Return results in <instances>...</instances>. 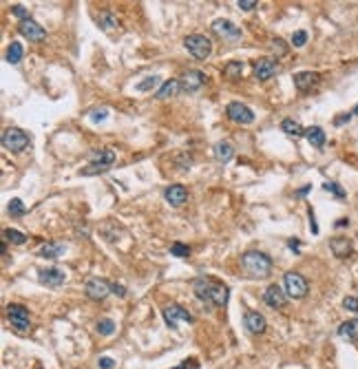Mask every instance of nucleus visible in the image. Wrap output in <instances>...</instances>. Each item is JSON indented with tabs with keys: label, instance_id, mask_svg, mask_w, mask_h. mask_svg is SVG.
<instances>
[{
	"label": "nucleus",
	"instance_id": "13",
	"mask_svg": "<svg viewBox=\"0 0 358 369\" xmlns=\"http://www.w3.org/2000/svg\"><path fill=\"white\" fill-rule=\"evenodd\" d=\"M263 301L268 303L270 307H274V310H281V307H285V303H287V292H285V287H281V285H270L266 290V294H263Z\"/></svg>",
	"mask_w": 358,
	"mask_h": 369
},
{
	"label": "nucleus",
	"instance_id": "1",
	"mask_svg": "<svg viewBox=\"0 0 358 369\" xmlns=\"http://www.w3.org/2000/svg\"><path fill=\"white\" fill-rule=\"evenodd\" d=\"M192 290H195V296L199 301L208 303V305H215V307H224L228 303V296H230V290L219 283L217 278H210V277H199L192 281Z\"/></svg>",
	"mask_w": 358,
	"mask_h": 369
},
{
	"label": "nucleus",
	"instance_id": "50",
	"mask_svg": "<svg viewBox=\"0 0 358 369\" xmlns=\"http://www.w3.org/2000/svg\"><path fill=\"white\" fill-rule=\"evenodd\" d=\"M352 113H354V115H358V104H356V108H354V111H352Z\"/></svg>",
	"mask_w": 358,
	"mask_h": 369
},
{
	"label": "nucleus",
	"instance_id": "2",
	"mask_svg": "<svg viewBox=\"0 0 358 369\" xmlns=\"http://www.w3.org/2000/svg\"><path fill=\"white\" fill-rule=\"evenodd\" d=\"M241 270L250 278H266L272 272V259L259 250H250L241 257Z\"/></svg>",
	"mask_w": 358,
	"mask_h": 369
},
{
	"label": "nucleus",
	"instance_id": "8",
	"mask_svg": "<svg viewBox=\"0 0 358 369\" xmlns=\"http://www.w3.org/2000/svg\"><path fill=\"white\" fill-rule=\"evenodd\" d=\"M225 115H228V120L237 122V124H252L254 122L252 108L241 102H230L228 106H225Z\"/></svg>",
	"mask_w": 358,
	"mask_h": 369
},
{
	"label": "nucleus",
	"instance_id": "25",
	"mask_svg": "<svg viewBox=\"0 0 358 369\" xmlns=\"http://www.w3.org/2000/svg\"><path fill=\"white\" fill-rule=\"evenodd\" d=\"M179 91V82L177 80H166V82L159 87L157 91V100H166V97H173Z\"/></svg>",
	"mask_w": 358,
	"mask_h": 369
},
{
	"label": "nucleus",
	"instance_id": "24",
	"mask_svg": "<svg viewBox=\"0 0 358 369\" xmlns=\"http://www.w3.org/2000/svg\"><path fill=\"white\" fill-rule=\"evenodd\" d=\"M338 334L347 340H358V319H352V321H345V323L338 327Z\"/></svg>",
	"mask_w": 358,
	"mask_h": 369
},
{
	"label": "nucleus",
	"instance_id": "19",
	"mask_svg": "<svg viewBox=\"0 0 358 369\" xmlns=\"http://www.w3.org/2000/svg\"><path fill=\"white\" fill-rule=\"evenodd\" d=\"M329 248H332V252L336 254V257L345 259L352 254V241L345 239V236H336V239L329 241Z\"/></svg>",
	"mask_w": 358,
	"mask_h": 369
},
{
	"label": "nucleus",
	"instance_id": "48",
	"mask_svg": "<svg viewBox=\"0 0 358 369\" xmlns=\"http://www.w3.org/2000/svg\"><path fill=\"white\" fill-rule=\"evenodd\" d=\"M310 190H312V186H305V188H301V190H296V197H305Z\"/></svg>",
	"mask_w": 358,
	"mask_h": 369
},
{
	"label": "nucleus",
	"instance_id": "4",
	"mask_svg": "<svg viewBox=\"0 0 358 369\" xmlns=\"http://www.w3.org/2000/svg\"><path fill=\"white\" fill-rule=\"evenodd\" d=\"M283 287H285V292H287L290 299H303V296L308 294V290H310L305 277H303V274H299V272H285Z\"/></svg>",
	"mask_w": 358,
	"mask_h": 369
},
{
	"label": "nucleus",
	"instance_id": "47",
	"mask_svg": "<svg viewBox=\"0 0 358 369\" xmlns=\"http://www.w3.org/2000/svg\"><path fill=\"white\" fill-rule=\"evenodd\" d=\"M287 245H290V250H294V254H299L301 241H296V239H290V241H287Z\"/></svg>",
	"mask_w": 358,
	"mask_h": 369
},
{
	"label": "nucleus",
	"instance_id": "21",
	"mask_svg": "<svg viewBox=\"0 0 358 369\" xmlns=\"http://www.w3.org/2000/svg\"><path fill=\"white\" fill-rule=\"evenodd\" d=\"M234 155V148L230 141H219V144H215V159L221 164H228L230 159H232Z\"/></svg>",
	"mask_w": 358,
	"mask_h": 369
},
{
	"label": "nucleus",
	"instance_id": "30",
	"mask_svg": "<svg viewBox=\"0 0 358 369\" xmlns=\"http://www.w3.org/2000/svg\"><path fill=\"white\" fill-rule=\"evenodd\" d=\"M4 239L11 241V243H16V245L27 243V234H22L20 230H13V228H7V230H4Z\"/></svg>",
	"mask_w": 358,
	"mask_h": 369
},
{
	"label": "nucleus",
	"instance_id": "33",
	"mask_svg": "<svg viewBox=\"0 0 358 369\" xmlns=\"http://www.w3.org/2000/svg\"><path fill=\"white\" fill-rule=\"evenodd\" d=\"M97 332H100L102 336H111L113 332H115V323H113L111 319H102L100 323H97Z\"/></svg>",
	"mask_w": 358,
	"mask_h": 369
},
{
	"label": "nucleus",
	"instance_id": "45",
	"mask_svg": "<svg viewBox=\"0 0 358 369\" xmlns=\"http://www.w3.org/2000/svg\"><path fill=\"white\" fill-rule=\"evenodd\" d=\"M113 294H117V296H126L124 285H120V283H113Z\"/></svg>",
	"mask_w": 358,
	"mask_h": 369
},
{
	"label": "nucleus",
	"instance_id": "23",
	"mask_svg": "<svg viewBox=\"0 0 358 369\" xmlns=\"http://www.w3.org/2000/svg\"><path fill=\"white\" fill-rule=\"evenodd\" d=\"M91 159L95 164H106V166H113L115 162V150L113 148H97L91 153Z\"/></svg>",
	"mask_w": 358,
	"mask_h": 369
},
{
	"label": "nucleus",
	"instance_id": "41",
	"mask_svg": "<svg viewBox=\"0 0 358 369\" xmlns=\"http://www.w3.org/2000/svg\"><path fill=\"white\" fill-rule=\"evenodd\" d=\"M272 49L276 51V55H285L287 46L283 45V40H281V38H272Z\"/></svg>",
	"mask_w": 358,
	"mask_h": 369
},
{
	"label": "nucleus",
	"instance_id": "5",
	"mask_svg": "<svg viewBox=\"0 0 358 369\" xmlns=\"http://www.w3.org/2000/svg\"><path fill=\"white\" fill-rule=\"evenodd\" d=\"M7 319H9V323H11V327L16 329V332H20V334L29 332V327H31L29 312H27L22 305H18V303H11V305L7 307Z\"/></svg>",
	"mask_w": 358,
	"mask_h": 369
},
{
	"label": "nucleus",
	"instance_id": "27",
	"mask_svg": "<svg viewBox=\"0 0 358 369\" xmlns=\"http://www.w3.org/2000/svg\"><path fill=\"white\" fill-rule=\"evenodd\" d=\"M241 73H243V62H239V60H232V62H228L224 67V75L230 80L241 78Z\"/></svg>",
	"mask_w": 358,
	"mask_h": 369
},
{
	"label": "nucleus",
	"instance_id": "20",
	"mask_svg": "<svg viewBox=\"0 0 358 369\" xmlns=\"http://www.w3.org/2000/svg\"><path fill=\"white\" fill-rule=\"evenodd\" d=\"M64 252H67V245L62 243H46L40 248V252H38V257L42 259H60L64 257Z\"/></svg>",
	"mask_w": 358,
	"mask_h": 369
},
{
	"label": "nucleus",
	"instance_id": "16",
	"mask_svg": "<svg viewBox=\"0 0 358 369\" xmlns=\"http://www.w3.org/2000/svg\"><path fill=\"white\" fill-rule=\"evenodd\" d=\"M243 325H246V329L250 334H263L266 332V319H263V314H259V312H246V316H243Z\"/></svg>",
	"mask_w": 358,
	"mask_h": 369
},
{
	"label": "nucleus",
	"instance_id": "15",
	"mask_svg": "<svg viewBox=\"0 0 358 369\" xmlns=\"http://www.w3.org/2000/svg\"><path fill=\"white\" fill-rule=\"evenodd\" d=\"M20 34L27 38L29 42H42L46 38V31L42 29V25H38L36 20H25V22H20Z\"/></svg>",
	"mask_w": 358,
	"mask_h": 369
},
{
	"label": "nucleus",
	"instance_id": "18",
	"mask_svg": "<svg viewBox=\"0 0 358 369\" xmlns=\"http://www.w3.org/2000/svg\"><path fill=\"white\" fill-rule=\"evenodd\" d=\"M316 82H318V75L312 73V71H301V73L294 75V87L299 91H310Z\"/></svg>",
	"mask_w": 358,
	"mask_h": 369
},
{
	"label": "nucleus",
	"instance_id": "11",
	"mask_svg": "<svg viewBox=\"0 0 358 369\" xmlns=\"http://www.w3.org/2000/svg\"><path fill=\"white\" fill-rule=\"evenodd\" d=\"M279 73V64L274 58H261L254 64V78L257 80H270Z\"/></svg>",
	"mask_w": 358,
	"mask_h": 369
},
{
	"label": "nucleus",
	"instance_id": "49",
	"mask_svg": "<svg viewBox=\"0 0 358 369\" xmlns=\"http://www.w3.org/2000/svg\"><path fill=\"white\" fill-rule=\"evenodd\" d=\"M347 224H350L347 219H341V221H336V228H343V226H347Z\"/></svg>",
	"mask_w": 358,
	"mask_h": 369
},
{
	"label": "nucleus",
	"instance_id": "31",
	"mask_svg": "<svg viewBox=\"0 0 358 369\" xmlns=\"http://www.w3.org/2000/svg\"><path fill=\"white\" fill-rule=\"evenodd\" d=\"M159 82H162V80H159V75H148V78L142 80V82H139L135 89H137V91H142V93H146V91H150V89L157 87Z\"/></svg>",
	"mask_w": 358,
	"mask_h": 369
},
{
	"label": "nucleus",
	"instance_id": "9",
	"mask_svg": "<svg viewBox=\"0 0 358 369\" xmlns=\"http://www.w3.org/2000/svg\"><path fill=\"white\" fill-rule=\"evenodd\" d=\"M38 281L46 287H60L67 281V272L60 268H46V270H38Z\"/></svg>",
	"mask_w": 358,
	"mask_h": 369
},
{
	"label": "nucleus",
	"instance_id": "38",
	"mask_svg": "<svg viewBox=\"0 0 358 369\" xmlns=\"http://www.w3.org/2000/svg\"><path fill=\"white\" fill-rule=\"evenodd\" d=\"M13 16L16 18H20V22H25V20H31V16H29V11H27L22 4H13Z\"/></svg>",
	"mask_w": 358,
	"mask_h": 369
},
{
	"label": "nucleus",
	"instance_id": "46",
	"mask_svg": "<svg viewBox=\"0 0 358 369\" xmlns=\"http://www.w3.org/2000/svg\"><path fill=\"white\" fill-rule=\"evenodd\" d=\"M350 120H352V113H347V115L336 117V120H334V124H336V126H341V124H345V122H350Z\"/></svg>",
	"mask_w": 358,
	"mask_h": 369
},
{
	"label": "nucleus",
	"instance_id": "10",
	"mask_svg": "<svg viewBox=\"0 0 358 369\" xmlns=\"http://www.w3.org/2000/svg\"><path fill=\"white\" fill-rule=\"evenodd\" d=\"M204 82H206V75L201 73V71L192 69V71H188V73H183V75H181L179 89H181L183 93H197L201 87H204Z\"/></svg>",
	"mask_w": 358,
	"mask_h": 369
},
{
	"label": "nucleus",
	"instance_id": "3",
	"mask_svg": "<svg viewBox=\"0 0 358 369\" xmlns=\"http://www.w3.org/2000/svg\"><path fill=\"white\" fill-rule=\"evenodd\" d=\"M183 46H186L188 53L197 60H206L213 53V42H210V38H206L201 34H190L183 40Z\"/></svg>",
	"mask_w": 358,
	"mask_h": 369
},
{
	"label": "nucleus",
	"instance_id": "22",
	"mask_svg": "<svg viewBox=\"0 0 358 369\" xmlns=\"http://www.w3.org/2000/svg\"><path fill=\"white\" fill-rule=\"evenodd\" d=\"M305 137H308V141L314 148H323L325 146V131L321 126H310V129H305Z\"/></svg>",
	"mask_w": 358,
	"mask_h": 369
},
{
	"label": "nucleus",
	"instance_id": "44",
	"mask_svg": "<svg viewBox=\"0 0 358 369\" xmlns=\"http://www.w3.org/2000/svg\"><path fill=\"white\" fill-rule=\"evenodd\" d=\"M308 215H310V228H312V232H314V234H318V226H316V219H314L312 208L308 210Z\"/></svg>",
	"mask_w": 358,
	"mask_h": 369
},
{
	"label": "nucleus",
	"instance_id": "32",
	"mask_svg": "<svg viewBox=\"0 0 358 369\" xmlns=\"http://www.w3.org/2000/svg\"><path fill=\"white\" fill-rule=\"evenodd\" d=\"M7 210H9V215H11V217H22L27 212V208H25V203H22L20 199H11V201H9Z\"/></svg>",
	"mask_w": 358,
	"mask_h": 369
},
{
	"label": "nucleus",
	"instance_id": "43",
	"mask_svg": "<svg viewBox=\"0 0 358 369\" xmlns=\"http://www.w3.org/2000/svg\"><path fill=\"white\" fill-rule=\"evenodd\" d=\"M97 365H100V369H113V367H115V361L108 358V356H102L100 361H97Z\"/></svg>",
	"mask_w": 358,
	"mask_h": 369
},
{
	"label": "nucleus",
	"instance_id": "40",
	"mask_svg": "<svg viewBox=\"0 0 358 369\" xmlns=\"http://www.w3.org/2000/svg\"><path fill=\"white\" fill-rule=\"evenodd\" d=\"M343 307H345V310H350V312H358V296H345Z\"/></svg>",
	"mask_w": 358,
	"mask_h": 369
},
{
	"label": "nucleus",
	"instance_id": "29",
	"mask_svg": "<svg viewBox=\"0 0 358 369\" xmlns=\"http://www.w3.org/2000/svg\"><path fill=\"white\" fill-rule=\"evenodd\" d=\"M106 170H111V166H106V164H95V162H91L87 168L80 170V175H84V177H91V175H102V173H106Z\"/></svg>",
	"mask_w": 358,
	"mask_h": 369
},
{
	"label": "nucleus",
	"instance_id": "37",
	"mask_svg": "<svg viewBox=\"0 0 358 369\" xmlns=\"http://www.w3.org/2000/svg\"><path fill=\"white\" fill-rule=\"evenodd\" d=\"M305 42H308V31H294V36H292V45L294 46H305Z\"/></svg>",
	"mask_w": 358,
	"mask_h": 369
},
{
	"label": "nucleus",
	"instance_id": "35",
	"mask_svg": "<svg viewBox=\"0 0 358 369\" xmlns=\"http://www.w3.org/2000/svg\"><path fill=\"white\" fill-rule=\"evenodd\" d=\"M100 25H102V29H113V27H117V18L113 13H102Z\"/></svg>",
	"mask_w": 358,
	"mask_h": 369
},
{
	"label": "nucleus",
	"instance_id": "6",
	"mask_svg": "<svg viewBox=\"0 0 358 369\" xmlns=\"http://www.w3.org/2000/svg\"><path fill=\"white\" fill-rule=\"evenodd\" d=\"M2 146L11 153H20L29 146V135L20 129H7L2 133Z\"/></svg>",
	"mask_w": 358,
	"mask_h": 369
},
{
	"label": "nucleus",
	"instance_id": "42",
	"mask_svg": "<svg viewBox=\"0 0 358 369\" xmlns=\"http://www.w3.org/2000/svg\"><path fill=\"white\" fill-rule=\"evenodd\" d=\"M237 7L243 9V11H252V9L257 7V0H239Z\"/></svg>",
	"mask_w": 358,
	"mask_h": 369
},
{
	"label": "nucleus",
	"instance_id": "26",
	"mask_svg": "<svg viewBox=\"0 0 358 369\" xmlns=\"http://www.w3.org/2000/svg\"><path fill=\"white\" fill-rule=\"evenodd\" d=\"M22 53H25V49H22L20 42H11L7 49V62L9 64H18L22 60Z\"/></svg>",
	"mask_w": 358,
	"mask_h": 369
},
{
	"label": "nucleus",
	"instance_id": "36",
	"mask_svg": "<svg viewBox=\"0 0 358 369\" xmlns=\"http://www.w3.org/2000/svg\"><path fill=\"white\" fill-rule=\"evenodd\" d=\"M171 254H175V257H188V254H190V248H188L186 243H173L171 245Z\"/></svg>",
	"mask_w": 358,
	"mask_h": 369
},
{
	"label": "nucleus",
	"instance_id": "39",
	"mask_svg": "<svg viewBox=\"0 0 358 369\" xmlns=\"http://www.w3.org/2000/svg\"><path fill=\"white\" fill-rule=\"evenodd\" d=\"M106 117H108V108H95V111L91 113V122H95V124L97 122H104Z\"/></svg>",
	"mask_w": 358,
	"mask_h": 369
},
{
	"label": "nucleus",
	"instance_id": "28",
	"mask_svg": "<svg viewBox=\"0 0 358 369\" xmlns=\"http://www.w3.org/2000/svg\"><path fill=\"white\" fill-rule=\"evenodd\" d=\"M281 131H285L287 135H294V137L305 135V129L294 120H283V122H281Z\"/></svg>",
	"mask_w": 358,
	"mask_h": 369
},
{
	"label": "nucleus",
	"instance_id": "34",
	"mask_svg": "<svg viewBox=\"0 0 358 369\" xmlns=\"http://www.w3.org/2000/svg\"><path fill=\"white\" fill-rule=\"evenodd\" d=\"M323 188L327 192H332V195H336L338 199H345V190H343L341 186H338V184H334V182H325L323 184Z\"/></svg>",
	"mask_w": 358,
	"mask_h": 369
},
{
	"label": "nucleus",
	"instance_id": "14",
	"mask_svg": "<svg viewBox=\"0 0 358 369\" xmlns=\"http://www.w3.org/2000/svg\"><path fill=\"white\" fill-rule=\"evenodd\" d=\"M213 31L219 38H224V40H239L241 38V29L237 25H232L230 20H215Z\"/></svg>",
	"mask_w": 358,
	"mask_h": 369
},
{
	"label": "nucleus",
	"instance_id": "7",
	"mask_svg": "<svg viewBox=\"0 0 358 369\" xmlns=\"http://www.w3.org/2000/svg\"><path fill=\"white\" fill-rule=\"evenodd\" d=\"M84 292H87L89 299L93 301H104L108 294L113 292V285L106 281V278H100V277H93L84 283Z\"/></svg>",
	"mask_w": 358,
	"mask_h": 369
},
{
	"label": "nucleus",
	"instance_id": "17",
	"mask_svg": "<svg viewBox=\"0 0 358 369\" xmlns=\"http://www.w3.org/2000/svg\"><path fill=\"white\" fill-rule=\"evenodd\" d=\"M164 199H166L171 206H181L183 201L188 199V190L181 186V184H175V186H168L164 190Z\"/></svg>",
	"mask_w": 358,
	"mask_h": 369
},
{
	"label": "nucleus",
	"instance_id": "12",
	"mask_svg": "<svg viewBox=\"0 0 358 369\" xmlns=\"http://www.w3.org/2000/svg\"><path fill=\"white\" fill-rule=\"evenodd\" d=\"M164 321H166L168 327L175 329L177 327V321H188V323H190L192 314L188 310H183L181 305H168V307H164Z\"/></svg>",
	"mask_w": 358,
	"mask_h": 369
}]
</instances>
